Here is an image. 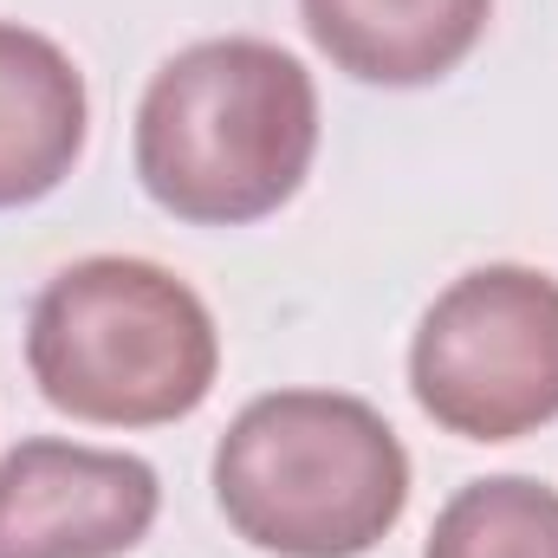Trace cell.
I'll list each match as a JSON object with an SVG mask.
<instances>
[{
	"label": "cell",
	"mask_w": 558,
	"mask_h": 558,
	"mask_svg": "<svg viewBox=\"0 0 558 558\" xmlns=\"http://www.w3.org/2000/svg\"><path fill=\"white\" fill-rule=\"evenodd\" d=\"M318 156L312 72L274 39H195L137 105V182L189 228L279 215Z\"/></svg>",
	"instance_id": "obj_1"
},
{
	"label": "cell",
	"mask_w": 558,
	"mask_h": 558,
	"mask_svg": "<svg viewBox=\"0 0 558 558\" xmlns=\"http://www.w3.org/2000/svg\"><path fill=\"white\" fill-rule=\"evenodd\" d=\"M26 371L59 416L156 428L208 403L221 331L202 292L169 267L92 254L39 286L26 318Z\"/></svg>",
	"instance_id": "obj_2"
},
{
	"label": "cell",
	"mask_w": 558,
	"mask_h": 558,
	"mask_svg": "<svg viewBox=\"0 0 558 558\" xmlns=\"http://www.w3.org/2000/svg\"><path fill=\"white\" fill-rule=\"evenodd\" d=\"M215 507L254 553L364 558L410 507V454L364 397L274 390L215 441Z\"/></svg>",
	"instance_id": "obj_3"
},
{
	"label": "cell",
	"mask_w": 558,
	"mask_h": 558,
	"mask_svg": "<svg viewBox=\"0 0 558 558\" xmlns=\"http://www.w3.org/2000/svg\"><path fill=\"white\" fill-rule=\"evenodd\" d=\"M422 416L461 441H520L558 416V279L474 267L422 312L410 338Z\"/></svg>",
	"instance_id": "obj_4"
},
{
	"label": "cell",
	"mask_w": 558,
	"mask_h": 558,
	"mask_svg": "<svg viewBox=\"0 0 558 558\" xmlns=\"http://www.w3.org/2000/svg\"><path fill=\"white\" fill-rule=\"evenodd\" d=\"M156 507V468L124 448L26 435L0 454V558H124Z\"/></svg>",
	"instance_id": "obj_5"
},
{
	"label": "cell",
	"mask_w": 558,
	"mask_h": 558,
	"mask_svg": "<svg viewBox=\"0 0 558 558\" xmlns=\"http://www.w3.org/2000/svg\"><path fill=\"white\" fill-rule=\"evenodd\" d=\"M494 0H299L312 46L357 85H435L487 33Z\"/></svg>",
	"instance_id": "obj_6"
},
{
	"label": "cell",
	"mask_w": 558,
	"mask_h": 558,
	"mask_svg": "<svg viewBox=\"0 0 558 558\" xmlns=\"http://www.w3.org/2000/svg\"><path fill=\"white\" fill-rule=\"evenodd\" d=\"M85 124L92 98L65 46L20 20H0V208L46 202L72 175Z\"/></svg>",
	"instance_id": "obj_7"
},
{
	"label": "cell",
	"mask_w": 558,
	"mask_h": 558,
	"mask_svg": "<svg viewBox=\"0 0 558 558\" xmlns=\"http://www.w3.org/2000/svg\"><path fill=\"white\" fill-rule=\"evenodd\" d=\"M422 558H558V487L533 474L468 481L435 513Z\"/></svg>",
	"instance_id": "obj_8"
}]
</instances>
